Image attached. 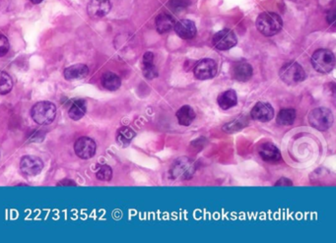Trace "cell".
Segmentation results:
<instances>
[{"instance_id": "obj_14", "label": "cell", "mask_w": 336, "mask_h": 243, "mask_svg": "<svg viewBox=\"0 0 336 243\" xmlns=\"http://www.w3.org/2000/svg\"><path fill=\"white\" fill-rule=\"evenodd\" d=\"M253 67L246 61H239L232 67V76L239 82H247L253 77Z\"/></svg>"}, {"instance_id": "obj_20", "label": "cell", "mask_w": 336, "mask_h": 243, "mask_svg": "<svg viewBox=\"0 0 336 243\" xmlns=\"http://www.w3.org/2000/svg\"><path fill=\"white\" fill-rule=\"evenodd\" d=\"M177 118L179 123L182 126H190L194 119H195V113L194 108L191 105H183L177 112Z\"/></svg>"}, {"instance_id": "obj_16", "label": "cell", "mask_w": 336, "mask_h": 243, "mask_svg": "<svg viewBox=\"0 0 336 243\" xmlns=\"http://www.w3.org/2000/svg\"><path fill=\"white\" fill-rule=\"evenodd\" d=\"M89 74V68L87 65L82 63L74 64L67 67L64 72V76L66 80H80L84 79Z\"/></svg>"}, {"instance_id": "obj_31", "label": "cell", "mask_w": 336, "mask_h": 243, "mask_svg": "<svg viewBox=\"0 0 336 243\" xmlns=\"http://www.w3.org/2000/svg\"><path fill=\"white\" fill-rule=\"evenodd\" d=\"M57 185H58V186H61V185H64V186H72V185H73V186H76V183H75L74 181L70 180V179H65V180L58 182Z\"/></svg>"}, {"instance_id": "obj_19", "label": "cell", "mask_w": 336, "mask_h": 243, "mask_svg": "<svg viewBox=\"0 0 336 243\" xmlns=\"http://www.w3.org/2000/svg\"><path fill=\"white\" fill-rule=\"evenodd\" d=\"M217 102L219 104L220 107L224 111L230 109L231 107H234L238 103V96L236 91L234 90H227L220 94Z\"/></svg>"}, {"instance_id": "obj_2", "label": "cell", "mask_w": 336, "mask_h": 243, "mask_svg": "<svg viewBox=\"0 0 336 243\" xmlns=\"http://www.w3.org/2000/svg\"><path fill=\"white\" fill-rule=\"evenodd\" d=\"M31 115L33 120L39 125L51 124L56 116V106L48 101L37 102L31 111Z\"/></svg>"}, {"instance_id": "obj_11", "label": "cell", "mask_w": 336, "mask_h": 243, "mask_svg": "<svg viewBox=\"0 0 336 243\" xmlns=\"http://www.w3.org/2000/svg\"><path fill=\"white\" fill-rule=\"evenodd\" d=\"M250 116L256 121L268 122L273 119L274 109L270 103L259 102L251 109Z\"/></svg>"}, {"instance_id": "obj_21", "label": "cell", "mask_w": 336, "mask_h": 243, "mask_svg": "<svg viewBox=\"0 0 336 243\" xmlns=\"http://www.w3.org/2000/svg\"><path fill=\"white\" fill-rule=\"evenodd\" d=\"M103 88L108 91H117L120 88L121 80L114 72H106L101 79Z\"/></svg>"}, {"instance_id": "obj_9", "label": "cell", "mask_w": 336, "mask_h": 243, "mask_svg": "<svg viewBox=\"0 0 336 243\" xmlns=\"http://www.w3.org/2000/svg\"><path fill=\"white\" fill-rule=\"evenodd\" d=\"M97 150L95 141L89 137H81L74 144V151L78 157L82 160L92 159Z\"/></svg>"}, {"instance_id": "obj_10", "label": "cell", "mask_w": 336, "mask_h": 243, "mask_svg": "<svg viewBox=\"0 0 336 243\" xmlns=\"http://www.w3.org/2000/svg\"><path fill=\"white\" fill-rule=\"evenodd\" d=\"M20 168L24 174L28 176H36L39 174L44 168V163L36 156H25L21 159Z\"/></svg>"}, {"instance_id": "obj_33", "label": "cell", "mask_w": 336, "mask_h": 243, "mask_svg": "<svg viewBox=\"0 0 336 243\" xmlns=\"http://www.w3.org/2000/svg\"><path fill=\"white\" fill-rule=\"evenodd\" d=\"M293 1H295L296 3H300V2H303L304 0H293Z\"/></svg>"}, {"instance_id": "obj_8", "label": "cell", "mask_w": 336, "mask_h": 243, "mask_svg": "<svg viewBox=\"0 0 336 243\" xmlns=\"http://www.w3.org/2000/svg\"><path fill=\"white\" fill-rule=\"evenodd\" d=\"M238 42L237 37L232 30L224 29L216 33L213 37V45L219 51H228Z\"/></svg>"}, {"instance_id": "obj_28", "label": "cell", "mask_w": 336, "mask_h": 243, "mask_svg": "<svg viewBox=\"0 0 336 243\" xmlns=\"http://www.w3.org/2000/svg\"><path fill=\"white\" fill-rule=\"evenodd\" d=\"M9 51V41L3 35H0V57L7 54Z\"/></svg>"}, {"instance_id": "obj_17", "label": "cell", "mask_w": 336, "mask_h": 243, "mask_svg": "<svg viewBox=\"0 0 336 243\" xmlns=\"http://www.w3.org/2000/svg\"><path fill=\"white\" fill-rule=\"evenodd\" d=\"M142 72L144 77L149 80L158 77V70L154 64V54L151 51H147L143 55Z\"/></svg>"}, {"instance_id": "obj_30", "label": "cell", "mask_w": 336, "mask_h": 243, "mask_svg": "<svg viewBox=\"0 0 336 243\" xmlns=\"http://www.w3.org/2000/svg\"><path fill=\"white\" fill-rule=\"evenodd\" d=\"M293 183L291 180H289L286 178H282V179H279L276 183H275V186H292Z\"/></svg>"}, {"instance_id": "obj_5", "label": "cell", "mask_w": 336, "mask_h": 243, "mask_svg": "<svg viewBox=\"0 0 336 243\" xmlns=\"http://www.w3.org/2000/svg\"><path fill=\"white\" fill-rule=\"evenodd\" d=\"M334 121L330 109L325 107H318L310 112L309 122L310 125L320 131H326L332 126Z\"/></svg>"}, {"instance_id": "obj_25", "label": "cell", "mask_w": 336, "mask_h": 243, "mask_svg": "<svg viewBox=\"0 0 336 243\" xmlns=\"http://www.w3.org/2000/svg\"><path fill=\"white\" fill-rule=\"evenodd\" d=\"M13 88L11 76L5 71H0V95H6Z\"/></svg>"}, {"instance_id": "obj_1", "label": "cell", "mask_w": 336, "mask_h": 243, "mask_svg": "<svg viewBox=\"0 0 336 243\" xmlns=\"http://www.w3.org/2000/svg\"><path fill=\"white\" fill-rule=\"evenodd\" d=\"M256 25L263 36L272 37L282 30L283 21L276 13L263 12L258 17Z\"/></svg>"}, {"instance_id": "obj_18", "label": "cell", "mask_w": 336, "mask_h": 243, "mask_svg": "<svg viewBox=\"0 0 336 243\" xmlns=\"http://www.w3.org/2000/svg\"><path fill=\"white\" fill-rule=\"evenodd\" d=\"M176 25L175 19L167 13H161L156 18V29L160 34H166L174 29Z\"/></svg>"}, {"instance_id": "obj_27", "label": "cell", "mask_w": 336, "mask_h": 243, "mask_svg": "<svg viewBox=\"0 0 336 243\" xmlns=\"http://www.w3.org/2000/svg\"><path fill=\"white\" fill-rule=\"evenodd\" d=\"M245 126L246 125L244 124L243 119L241 117V118H238V119H236L234 121H231V122L225 124L223 126V130L225 132H228V133H233V132H238L240 129H242V128H244Z\"/></svg>"}, {"instance_id": "obj_3", "label": "cell", "mask_w": 336, "mask_h": 243, "mask_svg": "<svg viewBox=\"0 0 336 243\" xmlns=\"http://www.w3.org/2000/svg\"><path fill=\"white\" fill-rule=\"evenodd\" d=\"M311 65L319 73H329L335 66V56L332 51L321 49L314 51L311 56Z\"/></svg>"}, {"instance_id": "obj_12", "label": "cell", "mask_w": 336, "mask_h": 243, "mask_svg": "<svg viewBox=\"0 0 336 243\" xmlns=\"http://www.w3.org/2000/svg\"><path fill=\"white\" fill-rule=\"evenodd\" d=\"M260 158L267 163L275 164L282 161V156L279 149L272 143H263L259 148Z\"/></svg>"}, {"instance_id": "obj_26", "label": "cell", "mask_w": 336, "mask_h": 243, "mask_svg": "<svg viewBox=\"0 0 336 243\" xmlns=\"http://www.w3.org/2000/svg\"><path fill=\"white\" fill-rule=\"evenodd\" d=\"M96 175L97 179L101 181H110L113 178V169L111 166L104 165L98 169Z\"/></svg>"}, {"instance_id": "obj_13", "label": "cell", "mask_w": 336, "mask_h": 243, "mask_svg": "<svg viewBox=\"0 0 336 243\" xmlns=\"http://www.w3.org/2000/svg\"><path fill=\"white\" fill-rule=\"evenodd\" d=\"M177 35L183 39H192L196 36V26L192 20L181 19L174 27Z\"/></svg>"}, {"instance_id": "obj_23", "label": "cell", "mask_w": 336, "mask_h": 243, "mask_svg": "<svg viewBox=\"0 0 336 243\" xmlns=\"http://www.w3.org/2000/svg\"><path fill=\"white\" fill-rule=\"evenodd\" d=\"M295 119H296V111L293 108H284L280 111L276 117L277 123L284 126L292 125Z\"/></svg>"}, {"instance_id": "obj_6", "label": "cell", "mask_w": 336, "mask_h": 243, "mask_svg": "<svg viewBox=\"0 0 336 243\" xmlns=\"http://www.w3.org/2000/svg\"><path fill=\"white\" fill-rule=\"evenodd\" d=\"M195 163L186 157H182L175 161L171 168V174L175 179H191L195 172Z\"/></svg>"}, {"instance_id": "obj_22", "label": "cell", "mask_w": 336, "mask_h": 243, "mask_svg": "<svg viewBox=\"0 0 336 243\" xmlns=\"http://www.w3.org/2000/svg\"><path fill=\"white\" fill-rule=\"evenodd\" d=\"M86 111V102L84 100H75L68 109V115L73 120H79L85 115Z\"/></svg>"}, {"instance_id": "obj_15", "label": "cell", "mask_w": 336, "mask_h": 243, "mask_svg": "<svg viewBox=\"0 0 336 243\" xmlns=\"http://www.w3.org/2000/svg\"><path fill=\"white\" fill-rule=\"evenodd\" d=\"M110 0H92L88 5V13L92 18H102L110 12Z\"/></svg>"}, {"instance_id": "obj_29", "label": "cell", "mask_w": 336, "mask_h": 243, "mask_svg": "<svg viewBox=\"0 0 336 243\" xmlns=\"http://www.w3.org/2000/svg\"><path fill=\"white\" fill-rule=\"evenodd\" d=\"M170 5L175 8L176 10L178 9H181V8H184L187 3H186V0H172L170 1Z\"/></svg>"}, {"instance_id": "obj_7", "label": "cell", "mask_w": 336, "mask_h": 243, "mask_svg": "<svg viewBox=\"0 0 336 243\" xmlns=\"http://www.w3.org/2000/svg\"><path fill=\"white\" fill-rule=\"evenodd\" d=\"M217 63L211 58H204L194 66V77L198 80H209L217 74Z\"/></svg>"}, {"instance_id": "obj_32", "label": "cell", "mask_w": 336, "mask_h": 243, "mask_svg": "<svg viewBox=\"0 0 336 243\" xmlns=\"http://www.w3.org/2000/svg\"><path fill=\"white\" fill-rule=\"evenodd\" d=\"M32 3H34V4H39V3H40L43 0H30Z\"/></svg>"}, {"instance_id": "obj_4", "label": "cell", "mask_w": 336, "mask_h": 243, "mask_svg": "<svg viewBox=\"0 0 336 243\" xmlns=\"http://www.w3.org/2000/svg\"><path fill=\"white\" fill-rule=\"evenodd\" d=\"M279 75L285 84L290 86L297 85L306 79L304 68L295 61L284 64L279 71Z\"/></svg>"}, {"instance_id": "obj_24", "label": "cell", "mask_w": 336, "mask_h": 243, "mask_svg": "<svg viewBox=\"0 0 336 243\" xmlns=\"http://www.w3.org/2000/svg\"><path fill=\"white\" fill-rule=\"evenodd\" d=\"M135 132L130 127L120 128L117 131V142L121 147L129 146L132 139L135 137Z\"/></svg>"}]
</instances>
